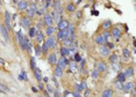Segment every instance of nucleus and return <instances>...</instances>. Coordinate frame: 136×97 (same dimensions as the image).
I'll use <instances>...</instances> for the list:
<instances>
[{
    "mask_svg": "<svg viewBox=\"0 0 136 97\" xmlns=\"http://www.w3.org/2000/svg\"><path fill=\"white\" fill-rule=\"evenodd\" d=\"M66 11H68L69 13H73V12L76 11V6L73 5V4H69V5L66 6Z\"/></svg>",
    "mask_w": 136,
    "mask_h": 97,
    "instance_id": "nucleus-34",
    "label": "nucleus"
},
{
    "mask_svg": "<svg viewBox=\"0 0 136 97\" xmlns=\"http://www.w3.org/2000/svg\"><path fill=\"white\" fill-rule=\"evenodd\" d=\"M43 23H44V26H47V27L52 26V23H54V19L51 17L50 14H44V15H43Z\"/></svg>",
    "mask_w": 136,
    "mask_h": 97,
    "instance_id": "nucleus-9",
    "label": "nucleus"
},
{
    "mask_svg": "<svg viewBox=\"0 0 136 97\" xmlns=\"http://www.w3.org/2000/svg\"><path fill=\"white\" fill-rule=\"evenodd\" d=\"M56 29H57V28L52 27V26L47 27L45 28V35H47L48 37H49V36H54V34H55V31H56Z\"/></svg>",
    "mask_w": 136,
    "mask_h": 97,
    "instance_id": "nucleus-20",
    "label": "nucleus"
},
{
    "mask_svg": "<svg viewBox=\"0 0 136 97\" xmlns=\"http://www.w3.org/2000/svg\"><path fill=\"white\" fill-rule=\"evenodd\" d=\"M61 54H62V57H68V55H70V50H69V48L63 45L62 48H61Z\"/></svg>",
    "mask_w": 136,
    "mask_h": 97,
    "instance_id": "nucleus-23",
    "label": "nucleus"
},
{
    "mask_svg": "<svg viewBox=\"0 0 136 97\" xmlns=\"http://www.w3.org/2000/svg\"><path fill=\"white\" fill-rule=\"evenodd\" d=\"M10 21H12V15L9 14V12H8V11H6L5 12V23H4V24L6 26V28H7V30H8V31L12 29Z\"/></svg>",
    "mask_w": 136,
    "mask_h": 97,
    "instance_id": "nucleus-5",
    "label": "nucleus"
},
{
    "mask_svg": "<svg viewBox=\"0 0 136 97\" xmlns=\"http://www.w3.org/2000/svg\"><path fill=\"white\" fill-rule=\"evenodd\" d=\"M123 57H125L126 59H128V58L130 57V51H129L128 48H125V50H123Z\"/></svg>",
    "mask_w": 136,
    "mask_h": 97,
    "instance_id": "nucleus-39",
    "label": "nucleus"
},
{
    "mask_svg": "<svg viewBox=\"0 0 136 97\" xmlns=\"http://www.w3.org/2000/svg\"><path fill=\"white\" fill-rule=\"evenodd\" d=\"M99 73L100 72L97 69V68L92 70V74H91V75H92V79H98V77H99Z\"/></svg>",
    "mask_w": 136,
    "mask_h": 97,
    "instance_id": "nucleus-36",
    "label": "nucleus"
},
{
    "mask_svg": "<svg viewBox=\"0 0 136 97\" xmlns=\"http://www.w3.org/2000/svg\"><path fill=\"white\" fill-rule=\"evenodd\" d=\"M31 90H33V92H38V89L36 87H31Z\"/></svg>",
    "mask_w": 136,
    "mask_h": 97,
    "instance_id": "nucleus-53",
    "label": "nucleus"
},
{
    "mask_svg": "<svg viewBox=\"0 0 136 97\" xmlns=\"http://www.w3.org/2000/svg\"><path fill=\"white\" fill-rule=\"evenodd\" d=\"M134 46L136 48V39H134Z\"/></svg>",
    "mask_w": 136,
    "mask_h": 97,
    "instance_id": "nucleus-61",
    "label": "nucleus"
},
{
    "mask_svg": "<svg viewBox=\"0 0 136 97\" xmlns=\"http://www.w3.org/2000/svg\"><path fill=\"white\" fill-rule=\"evenodd\" d=\"M134 89V83L133 82H125L123 83V88H122V91L123 92H130Z\"/></svg>",
    "mask_w": 136,
    "mask_h": 97,
    "instance_id": "nucleus-12",
    "label": "nucleus"
},
{
    "mask_svg": "<svg viewBox=\"0 0 136 97\" xmlns=\"http://www.w3.org/2000/svg\"><path fill=\"white\" fill-rule=\"evenodd\" d=\"M48 62L51 65V66L57 65L58 59H57V55H56V53H55V52H52V53H50L49 55H48Z\"/></svg>",
    "mask_w": 136,
    "mask_h": 97,
    "instance_id": "nucleus-8",
    "label": "nucleus"
},
{
    "mask_svg": "<svg viewBox=\"0 0 136 97\" xmlns=\"http://www.w3.org/2000/svg\"><path fill=\"white\" fill-rule=\"evenodd\" d=\"M115 87H116V89L122 90V88H123V83H122V82H119V81H115Z\"/></svg>",
    "mask_w": 136,
    "mask_h": 97,
    "instance_id": "nucleus-40",
    "label": "nucleus"
},
{
    "mask_svg": "<svg viewBox=\"0 0 136 97\" xmlns=\"http://www.w3.org/2000/svg\"><path fill=\"white\" fill-rule=\"evenodd\" d=\"M94 42H95V44H98V45H100V46H102V45H106V39H105L104 35L102 34H99V35H97L95 37H94Z\"/></svg>",
    "mask_w": 136,
    "mask_h": 97,
    "instance_id": "nucleus-6",
    "label": "nucleus"
},
{
    "mask_svg": "<svg viewBox=\"0 0 136 97\" xmlns=\"http://www.w3.org/2000/svg\"><path fill=\"white\" fill-rule=\"evenodd\" d=\"M54 97H62V96H61V92L58 91V89H55V92H54Z\"/></svg>",
    "mask_w": 136,
    "mask_h": 97,
    "instance_id": "nucleus-47",
    "label": "nucleus"
},
{
    "mask_svg": "<svg viewBox=\"0 0 136 97\" xmlns=\"http://www.w3.org/2000/svg\"><path fill=\"white\" fill-rule=\"evenodd\" d=\"M1 89H2V91H9V89H8V88H7V87L5 86V84H4V83H1Z\"/></svg>",
    "mask_w": 136,
    "mask_h": 97,
    "instance_id": "nucleus-48",
    "label": "nucleus"
},
{
    "mask_svg": "<svg viewBox=\"0 0 136 97\" xmlns=\"http://www.w3.org/2000/svg\"><path fill=\"white\" fill-rule=\"evenodd\" d=\"M0 29H1V35H2L4 39H5L6 42H8V41H9V35H8V30H7L6 26L5 24H1Z\"/></svg>",
    "mask_w": 136,
    "mask_h": 97,
    "instance_id": "nucleus-14",
    "label": "nucleus"
},
{
    "mask_svg": "<svg viewBox=\"0 0 136 97\" xmlns=\"http://www.w3.org/2000/svg\"><path fill=\"white\" fill-rule=\"evenodd\" d=\"M25 51H27L28 53H31V43L29 42V36L25 37Z\"/></svg>",
    "mask_w": 136,
    "mask_h": 97,
    "instance_id": "nucleus-16",
    "label": "nucleus"
},
{
    "mask_svg": "<svg viewBox=\"0 0 136 97\" xmlns=\"http://www.w3.org/2000/svg\"><path fill=\"white\" fill-rule=\"evenodd\" d=\"M73 60H74L76 62H80V61L83 60V58L80 57V54H79V53H76V54H74V57H73Z\"/></svg>",
    "mask_w": 136,
    "mask_h": 97,
    "instance_id": "nucleus-37",
    "label": "nucleus"
},
{
    "mask_svg": "<svg viewBox=\"0 0 136 97\" xmlns=\"http://www.w3.org/2000/svg\"><path fill=\"white\" fill-rule=\"evenodd\" d=\"M0 62H1V65H5V60L1 58V59H0Z\"/></svg>",
    "mask_w": 136,
    "mask_h": 97,
    "instance_id": "nucleus-58",
    "label": "nucleus"
},
{
    "mask_svg": "<svg viewBox=\"0 0 136 97\" xmlns=\"http://www.w3.org/2000/svg\"><path fill=\"white\" fill-rule=\"evenodd\" d=\"M68 31H69V35H71V34H73V32H74V26H73V24H69Z\"/></svg>",
    "mask_w": 136,
    "mask_h": 97,
    "instance_id": "nucleus-41",
    "label": "nucleus"
},
{
    "mask_svg": "<svg viewBox=\"0 0 136 97\" xmlns=\"http://www.w3.org/2000/svg\"><path fill=\"white\" fill-rule=\"evenodd\" d=\"M95 68L99 70L100 73H104V72H106L107 70V65H106V62L105 61H98L97 62V65H95Z\"/></svg>",
    "mask_w": 136,
    "mask_h": 97,
    "instance_id": "nucleus-11",
    "label": "nucleus"
},
{
    "mask_svg": "<svg viewBox=\"0 0 136 97\" xmlns=\"http://www.w3.org/2000/svg\"><path fill=\"white\" fill-rule=\"evenodd\" d=\"M110 27H112V21H110V20H106V21H104V23H102V28H104L105 30L110 29Z\"/></svg>",
    "mask_w": 136,
    "mask_h": 97,
    "instance_id": "nucleus-27",
    "label": "nucleus"
},
{
    "mask_svg": "<svg viewBox=\"0 0 136 97\" xmlns=\"http://www.w3.org/2000/svg\"><path fill=\"white\" fill-rule=\"evenodd\" d=\"M37 31H38V29H37L36 27H31L30 29L28 30V36H29V38H35L36 37Z\"/></svg>",
    "mask_w": 136,
    "mask_h": 97,
    "instance_id": "nucleus-17",
    "label": "nucleus"
},
{
    "mask_svg": "<svg viewBox=\"0 0 136 97\" xmlns=\"http://www.w3.org/2000/svg\"><path fill=\"white\" fill-rule=\"evenodd\" d=\"M76 88H77V91L78 92H82L84 90L83 88H82V86H80V84H76Z\"/></svg>",
    "mask_w": 136,
    "mask_h": 97,
    "instance_id": "nucleus-49",
    "label": "nucleus"
},
{
    "mask_svg": "<svg viewBox=\"0 0 136 97\" xmlns=\"http://www.w3.org/2000/svg\"><path fill=\"white\" fill-rule=\"evenodd\" d=\"M100 54L104 57H109L110 55V48L107 45H102L100 46Z\"/></svg>",
    "mask_w": 136,
    "mask_h": 97,
    "instance_id": "nucleus-13",
    "label": "nucleus"
},
{
    "mask_svg": "<svg viewBox=\"0 0 136 97\" xmlns=\"http://www.w3.org/2000/svg\"><path fill=\"white\" fill-rule=\"evenodd\" d=\"M85 64H86V61H85V59H83L80 62H79V66H80V69H83L84 67H85Z\"/></svg>",
    "mask_w": 136,
    "mask_h": 97,
    "instance_id": "nucleus-45",
    "label": "nucleus"
},
{
    "mask_svg": "<svg viewBox=\"0 0 136 97\" xmlns=\"http://www.w3.org/2000/svg\"><path fill=\"white\" fill-rule=\"evenodd\" d=\"M79 84L82 86V88H83L84 90H86V89H87V84H86V82H85V81H82Z\"/></svg>",
    "mask_w": 136,
    "mask_h": 97,
    "instance_id": "nucleus-44",
    "label": "nucleus"
},
{
    "mask_svg": "<svg viewBox=\"0 0 136 97\" xmlns=\"http://www.w3.org/2000/svg\"><path fill=\"white\" fill-rule=\"evenodd\" d=\"M36 42L37 43H43L44 42V34L41 31V30H38L37 31V34H36Z\"/></svg>",
    "mask_w": 136,
    "mask_h": 97,
    "instance_id": "nucleus-21",
    "label": "nucleus"
},
{
    "mask_svg": "<svg viewBox=\"0 0 136 97\" xmlns=\"http://www.w3.org/2000/svg\"><path fill=\"white\" fill-rule=\"evenodd\" d=\"M25 37L26 36H23V34L21 31H18L16 32V38H18V43L20 45V48L25 51Z\"/></svg>",
    "mask_w": 136,
    "mask_h": 97,
    "instance_id": "nucleus-3",
    "label": "nucleus"
},
{
    "mask_svg": "<svg viewBox=\"0 0 136 97\" xmlns=\"http://www.w3.org/2000/svg\"><path fill=\"white\" fill-rule=\"evenodd\" d=\"M26 12H27V16H28V17H30V19H33L34 16L36 15V12L33 11L31 8H28V9H27Z\"/></svg>",
    "mask_w": 136,
    "mask_h": 97,
    "instance_id": "nucleus-33",
    "label": "nucleus"
},
{
    "mask_svg": "<svg viewBox=\"0 0 136 97\" xmlns=\"http://www.w3.org/2000/svg\"><path fill=\"white\" fill-rule=\"evenodd\" d=\"M112 36L114 37V39L116 41V42H119V41H120V38H121V30H120V28H118V27L113 28V29H112Z\"/></svg>",
    "mask_w": 136,
    "mask_h": 97,
    "instance_id": "nucleus-10",
    "label": "nucleus"
},
{
    "mask_svg": "<svg viewBox=\"0 0 136 97\" xmlns=\"http://www.w3.org/2000/svg\"><path fill=\"white\" fill-rule=\"evenodd\" d=\"M125 74L127 77H131V76L134 75V68H133V67H128V68L125 70Z\"/></svg>",
    "mask_w": 136,
    "mask_h": 97,
    "instance_id": "nucleus-26",
    "label": "nucleus"
},
{
    "mask_svg": "<svg viewBox=\"0 0 136 97\" xmlns=\"http://www.w3.org/2000/svg\"><path fill=\"white\" fill-rule=\"evenodd\" d=\"M29 8H31L33 11H35L37 13V11H38V7H37V4H35V2H31V4H29Z\"/></svg>",
    "mask_w": 136,
    "mask_h": 97,
    "instance_id": "nucleus-38",
    "label": "nucleus"
},
{
    "mask_svg": "<svg viewBox=\"0 0 136 97\" xmlns=\"http://www.w3.org/2000/svg\"><path fill=\"white\" fill-rule=\"evenodd\" d=\"M34 76L36 77V80L38 81V82H41V81H43V77H42V73L41 70H40V68H35L34 69Z\"/></svg>",
    "mask_w": 136,
    "mask_h": 97,
    "instance_id": "nucleus-18",
    "label": "nucleus"
},
{
    "mask_svg": "<svg viewBox=\"0 0 136 97\" xmlns=\"http://www.w3.org/2000/svg\"><path fill=\"white\" fill-rule=\"evenodd\" d=\"M12 1H13V2H14V4H16V5H18V4H19V2H20L21 0H12Z\"/></svg>",
    "mask_w": 136,
    "mask_h": 97,
    "instance_id": "nucleus-56",
    "label": "nucleus"
},
{
    "mask_svg": "<svg viewBox=\"0 0 136 97\" xmlns=\"http://www.w3.org/2000/svg\"><path fill=\"white\" fill-rule=\"evenodd\" d=\"M30 68L33 70L36 68V57H30Z\"/></svg>",
    "mask_w": 136,
    "mask_h": 97,
    "instance_id": "nucleus-32",
    "label": "nucleus"
},
{
    "mask_svg": "<svg viewBox=\"0 0 136 97\" xmlns=\"http://www.w3.org/2000/svg\"><path fill=\"white\" fill-rule=\"evenodd\" d=\"M135 2H136V0H135Z\"/></svg>",
    "mask_w": 136,
    "mask_h": 97,
    "instance_id": "nucleus-64",
    "label": "nucleus"
},
{
    "mask_svg": "<svg viewBox=\"0 0 136 97\" xmlns=\"http://www.w3.org/2000/svg\"><path fill=\"white\" fill-rule=\"evenodd\" d=\"M62 20H63L62 14H58V13L56 14V16L54 17V21H55V23H57V24H58V23H59L61 21H62Z\"/></svg>",
    "mask_w": 136,
    "mask_h": 97,
    "instance_id": "nucleus-35",
    "label": "nucleus"
},
{
    "mask_svg": "<svg viewBox=\"0 0 136 97\" xmlns=\"http://www.w3.org/2000/svg\"><path fill=\"white\" fill-rule=\"evenodd\" d=\"M113 96V90L112 89H105L101 97H112Z\"/></svg>",
    "mask_w": 136,
    "mask_h": 97,
    "instance_id": "nucleus-25",
    "label": "nucleus"
},
{
    "mask_svg": "<svg viewBox=\"0 0 136 97\" xmlns=\"http://www.w3.org/2000/svg\"><path fill=\"white\" fill-rule=\"evenodd\" d=\"M102 35H104L105 39H106V43H109V42H110V37H113V36H112V32L108 31V30H105V31L102 32Z\"/></svg>",
    "mask_w": 136,
    "mask_h": 97,
    "instance_id": "nucleus-24",
    "label": "nucleus"
},
{
    "mask_svg": "<svg viewBox=\"0 0 136 97\" xmlns=\"http://www.w3.org/2000/svg\"><path fill=\"white\" fill-rule=\"evenodd\" d=\"M38 88H40V89H42V90H44V89H43L44 87H43V84H42V82H38Z\"/></svg>",
    "mask_w": 136,
    "mask_h": 97,
    "instance_id": "nucleus-54",
    "label": "nucleus"
},
{
    "mask_svg": "<svg viewBox=\"0 0 136 97\" xmlns=\"http://www.w3.org/2000/svg\"><path fill=\"white\" fill-rule=\"evenodd\" d=\"M45 43L48 44V46L50 50H54V48H56V44H57V37H55V36H49L47 37L45 39Z\"/></svg>",
    "mask_w": 136,
    "mask_h": 97,
    "instance_id": "nucleus-2",
    "label": "nucleus"
},
{
    "mask_svg": "<svg viewBox=\"0 0 136 97\" xmlns=\"http://www.w3.org/2000/svg\"><path fill=\"white\" fill-rule=\"evenodd\" d=\"M72 96H73V97H82V96H80V92H78L77 90L72 92Z\"/></svg>",
    "mask_w": 136,
    "mask_h": 97,
    "instance_id": "nucleus-50",
    "label": "nucleus"
},
{
    "mask_svg": "<svg viewBox=\"0 0 136 97\" xmlns=\"http://www.w3.org/2000/svg\"><path fill=\"white\" fill-rule=\"evenodd\" d=\"M29 8V2L27 0H21L20 2L18 4V11L20 12H25Z\"/></svg>",
    "mask_w": 136,
    "mask_h": 97,
    "instance_id": "nucleus-4",
    "label": "nucleus"
},
{
    "mask_svg": "<svg viewBox=\"0 0 136 97\" xmlns=\"http://www.w3.org/2000/svg\"><path fill=\"white\" fill-rule=\"evenodd\" d=\"M43 24H44V23H42V22H37V23H36V28L38 29V30H41L42 28H43Z\"/></svg>",
    "mask_w": 136,
    "mask_h": 97,
    "instance_id": "nucleus-46",
    "label": "nucleus"
},
{
    "mask_svg": "<svg viewBox=\"0 0 136 97\" xmlns=\"http://www.w3.org/2000/svg\"><path fill=\"white\" fill-rule=\"evenodd\" d=\"M48 80H49L48 77H43V82H45V83H48Z\"/></svg>",
    "mask_w": 136,
    "mask_h": 97,
    "instance_id": "nucleus-57",
    "label": "nucleus"
},
{
    "mask_svg": "<svg viewBox=\"0 0 136 97\" xmlns=\"http://www.w3.org/2000/svg\"><path fill=\"white\" fill-rule=\"evenodd\" d=\"M34 50H35V54H36V57H40L41 54H43V52H42V48L40 46V45H35Z\"/></svg>",
    "mask_w": 136,
    "mask_h": 97,
    "instance_id": "nucleus-30",
    "label": "nucleus"
},
{
    "mask_svg": "<svg viewBox=\"0 0 136 97\" xmlns=\"http://www.w3.org/2000/svg\"><path fill=\"white\" fill-rule=\"evenodd\" d=\"M126 79H127V76H126L125 72H121V73H119V74H118V76H116V81L122 82V83H125V82H126Z\"/></svg>",
    "mask_w": 136,
    "mask_h": 97,
    "instance_id": "nucleus-22",
    "label": "nucleus"
},
{
    "mask_svg": "<svg viewBox=\"0 0 136 97\" xmlns=\"http://www.w3.org/2000/svg\"><path fill=\"white\" fill-rule=\"evenodd\" d=\"M108 60H109L110 64H116L118 62V55L116 54H110L108 57Z\"/></svg>",
    "mask_w": 136,
    "mask_h": 97,
    "instance_id": "nucleus-28",
    "label": "nucleus"
},
{
    "mask_svg": "<svg viewBox=\"0 0 136 97\" xmlns=\"http://www.w3.org/2000/svg\"><path fill=\"white\" fill-rule=\"evenodd\" d=\"M69 24H70V23H69L68 20H64V19H63L62 21L57 24V29L58 30H65V29H68Z\"/></svg>",
    "mask_w": 136,
    "mask_h": 97,
    "instance_id": "nucleus-15",
    "label": "nucleus"
},
{
    "mask_svg": "<svg viewBox=\"0 0 136 97\" xmlns=\"http://www.w3.org/2000/svg\"><path fill=\"white\" fill-rule=\"evenodd\" d=\"M106 45H107V46H108V48H109L110 50H112V48H114V46H115V45H114V43H112V42H109V43H107Z\"/></svg>",
    "mask_w": 136,
    "mask_h": 97,
    "instance_id": "nucleus-52",
    "label": "nucleus"
},
{
    "mask_svg": "<svg viewBox=\"0 0 136 97\" xmlns=\"http://www.w3.org/2000/svg\"><path fill=\"white\" fill-rule=\"evenodd\" d=\"M63 43H64V46H66V48H70V46H72L73 45V41H71L70 38H66V39H64L63 41Z\"/></svg>",
    "mask_w": 136,
    "mask_h": 97,
    "instance_id": "nucleus-31",
    "label": "nucleus"
},
{
    "mask_svg": "<svg viewBox=\"0 0 136 97\" xmlns=\"http://www.w3.org/2000/svg\"><path fill=\"white\" fill-rule=\"evenodd\" d=\"M134 90H136V82L134 83Z\"/></svg>",
    "mask_w": 136,
    "mask_h": 97,
    "instance_id": "nucleus-62",
    "label": "nucleus"
},
{
    "mask_svg": "<svg viewBox=\"0 0 136 97\" xmlns=\"http://www.w3.org/2000/svg\"><path fill=\"white\" fill-rule=\"evenodd\" d=\"M20 26L25 29H30L31 28V19L28 16H22L20 19Z\"/></svg>",
    "mask_w": 136,
    "mask_h": 97,
    "instance_id": "nucleus-1",
    "label": "nucleus"
},
{
    "mask_svg": "<svg viewBox=\"0 0 136 97\" xmlns=\"http://www.w3.org/2000/svg\"><path fill=\"white\" fill-rule=\"evenodd\" d=\"M82 17V12H78L77 13V19H80Z\"/></svg>",
    "mask_w": 136,
    "mask_h": 97,
    "instance_id": "nucleus-55",
    "label": "nucleus"
},
{
    "mask_svg": "<svg viewBox=\"0 0 136 97\" xmlns=\"http://www.w3.org/2000/svg\"><path fill=\"white\" fill-rule=\"evenodd\" d=\"M47 90L50 92V94H54V92H55V89H54L50 84H47Z\"/></svg>",
    "mask_w": 136,
    "mask_h": 97,
    "instance_id": "nucleus-42",
    "label": "nucleus"
},
{
    "mask_svg": "<svg viewBox=\"0 0 136 97\" xmlns=\"http://www.w3.org/2000/svg\"><path fill=\"white\" fill-rule=\"evenodd\" d=\"M69 37V31L68 29H65V30H58L57 32V39L58 41H64V39H66Z\"/></svg>",
    "mask_w": 136,
    "mask_h": 97,
    "instance_id": "nucleus-7",
    "label": "nucleus"
},
{
    "mask_svg": "<svg viewBox=\"0 0 136 97\" xmlns=\"http://www.w3.org/2000/svg\"><path fill=\"white\" fill-rule=\"evenodd\" d=\"M52 81H54V83H55V86H56V89H58L59 84H58V81H57V79H56V76L55 75L52 76Z\"/></svg>",
    "mask_w": 136,
    "mask_h": 97,
    "instance_id": "nucleus-43",
    "label": "nucleus"
},
{
    "mask_svg": "<svg viewBox=\"0 0 136 97\" xmlns=\"http://www.w3.org/2000/svg\"><path fill=\"white\" fill-rule=\"evenodd\" d=\"M135 11H136V5H135Z\"/></svg>",
    "mask_w": 136,
    "mask_h": 97,
    "instance_id": "nucleus-63",
    "label": "nucleus"
},
{
    "mask_svg": "<svg viewBox=\"0 0 136 97\" xmlns=\"http://www.w3.org/2000/svg\"><path fill=\"white\" fill-rule=\"evenodd\" d=\"M92 14H94V15H98L99 13H98V12H97V11H93V12H92Z\"/></svg>",
    "mask_w": 136,
    "mask_h": 97,
    "instance_id": "nucleus-60",
    "label": "nucleus"
},
{
    "mask_svg": "<svg viewBox=\"0 0 136 97\" xmlns=\"http://www.w3.org/2000/svg\"><path fill=\"white\" fill-rule=\"evenodd\" d=\"M85 95H86V96H89V95H90V90H89V89H86V92H85Z\"/></svg>",
    "mask_w": 136,
    "mask_h": 97,
    "instance_id": "nucleus-59",
    "label": "nucleus"
},
{
    "mask_svg": "<svg viewBox=\"0 0 136 97\" xmlns=\"http://www.w3.org/2000/svg\"><path fill=\"white\" fill-rule=\"evenodd\" d=\"M41 48H42V52H43V54H47L48 51L50 50V48H49V46H48V44L45 43V41L42 43V46H41Z\"/></svg>",
    "mask_w": 136,
    "mask_h": 97,
    "instance_id": "nucleus-29",
    "label": "nucleus"
},
{
    "mask_svg": "<svg viewBox=\"0 0 136 97\" xmlns=\"http://www.w3.org/2000/svg\"><path fill=\"white\" fill-rule=\"evenodd\" d=\"M63 68H61L58 65H56L55 66V72H54V75L56 76V77H61V76L63 75Z\"/></svg>",
    "mask_w": 136,
    "mask_h": 97,
    "instance_id": "nucleus-19",
    "label": "nucleus"
},
{
    "mask_svg": "<svg viewBox=\"0 0 136 97\" xmlns=\"http://www.w3.org/2000/svg\"><path fill=\"white\" fill-rule=\"evenodd\" d=\"M43 95H44V97H50V92L44 89V90H43Z\"/></svg>",
    "mask_w": 136,
    "mask_h": 97,
    "instance_id": "nucleus-51",
    "label": "nucleus"
}]
</instances>
